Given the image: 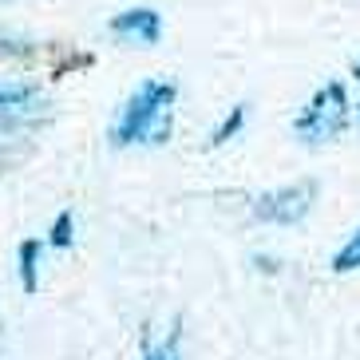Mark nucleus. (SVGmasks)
Instances as JSON below:
<instances>
[{
	"label": "nucleus",
	"mask_w": 360,
	"mask_h": 360,
	"mask_svg": "<svg viewBox=\"0 0 360 360\" xmlns=\"http://www.w3.org/2000/svg\"><path fill=\"white\" fill-rule=\"evenodd\" d=\"M356 111H360V107H356Z\"/></svg>",
	"instance_id": "nucleus-12"
},
{
	"label": "nucleus",
	"mask_w": 360,
	"mask_h": 360,
	"mask_svg": "<svg viewBox=\"0 0 360 360\" xmlns=\"http://www.w3.org/2000/svg\"><path fill=\"white\" fill-rule=\"evenodd\" d=\"M52 115V103L36 84L24 79H0V147L32 135Z\"/></svg>",
	"instance_id": "nucleus-2"
},
{
	"label": "nucleus",
	"mask_w": 360,
	"mask_h": 360,
	"mask_svg": "<svg viewBox=\"0 0 360 360\" xmlns=\"http://www.w3.org/2000/svg\"><path fill=\"white\" fill-rule=\"evenodd\" d=\"M317 186L313 182H293V186H277L254 198V218L257 222H274V226H293L301 222L313 206Z\"/></svg>",
	"instance_id": "nucleus-4"
},
{
	"label": "nucleus",
	"mask_w": 360,
	"mask_h": 360,
	"mask_svg": "<svg viewBox=\"0 0 360 360\" xmlns=\"http://www.w3.org/2000/svg\"><path fill=\"white\" fill-rule=\"evenodd\" d=\"M72 210H64L60 218H56V226H52V238H48V245H72Z\"/></svg>",
	"instance_id": "nucleus-10"
},
{
	"label": "nucleus",
	"mask_w": 360,
	"mask_h": 360,
	"mask_svg": "<svg viewBox=\"0 0 360 360\" xmlns=\"http://www.w3.org/2000/svg\"><path fill=\"white\" fill-rule=\"evenodd\" d=\"M242 123H245V107L238 103V107H233V111H230V115H226L222 123H218V127H214L210 143H214V147H222V143H230V139L238 135V131H242Z\"/></svg>",
	"instance_id": "nucleus-8"
},
{
	"label": "nucleus",
	"mask_w": 360,
	"mask_h": 360,
	"mask_svg": "<svg viewBox=\"0 0 360 360\" xmlns=\"http://www.w3.org/2000/svg\"><path fill=\"white\" fill-rule=\"evenodd\" d=\"M107 32L115 36V40H127V44H143V48H150V44L162 36V20L155 8H123L111 16V24H107Z\"/></svg>",
	"instance_id": "nucleus-5"
},
{
	"label": "nucleus",
	"mask_w": 360,
	"mask_h": 360,
	"mask_svg": "<svg viewBox=\"0 0 360 360\" xmlns=\"http://www.w3.org/2000/svg\"><path fill=\"white\" fill-rule=\"evenodd\" d=\"M36 257H40V242H24L20 245V285L24 293H36L40 277H36Z\"/></svg>",
	"instance_id": "nucleus-6"
},
{
	"label": "nucleus",
	"mask_w": 360,
	"mask_h": 360,
	"mask_svg": "<svg viewBox=\"0 0 360 360\" xmlns=\"http://www.w3.org/2000/svg\"><path fill=\"white\" fill-rule=\"evenodd\" d=\"M179 87L170 79H143L119 107L111 143L115 147H159L170 139V107H174Z\"/></svg>",
	"instance_id": "nucleus-1"
},
{
	"label": "nucleus",
	"mask_w": 360,
	"mask_h": 360,
	"mask_svg": "<svg viewBox=\"0 0 360 360\" xmlns=\"http://www.w3.org/2000/svg\"><path fill=\"white\" fill-rule=\"evenodd\" d=\"M143 360H179V333H170L162 345H150V349L143 352Z\"/></svg>",
	"instance_id": "nucleus-9"
},
{
	"label": "nucleus",
	"mask_w": 360,
	"mask_h": 360,
	"mask_svg": "<svg viewBox=\"0 0 360 360\" xmlns=\"http://www.w3.org/2000/svg\"><path fill=\"white\" fill-rule=\"evenodd\" d=\"M349 123V96H345V84H325L313 91L305 107H301V115L293 119V131L301 143H333V139L345 131Z\"/></svg>",
	"instance_id": "nucleus-3"
},
{
	"label": "nucleus",
	"mask_w": 360,
	"mask_h": 360,
	"mask_svg": "<svg viewBox=\"0 0 360 360\" xmlns=\"http://www.w3.org/2000/svg\"><path fill=\"white\" fill-rule=\"evenodd\" d=\"M352 75H356V79H360V56H356V60H352Z\"/></svg>",
	"instance_id": "nucleus-11"
},
{
	"label": "nucleus",
	"mask_w": 360,
	"mask_h": 360,
	"mask_svg": "<svg viewBox=\"0 0 360 360\" xmlns=\"http://www.w3.org/2000/svg\"><path fill=\"white\" fill-rule=\"evenodd\" d=\"M333 269L337 274H352V269H360V226L352 230V238L337 250V257H333Z\"/></svg>",
	"instance_id": "nucleus-7"
}]
</instances>
